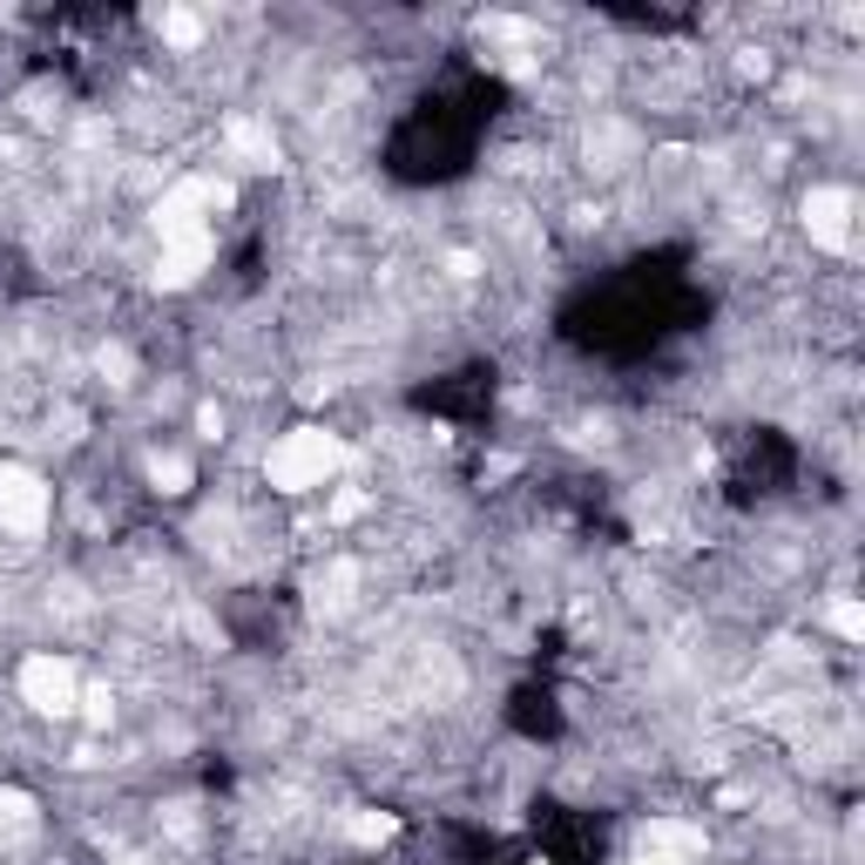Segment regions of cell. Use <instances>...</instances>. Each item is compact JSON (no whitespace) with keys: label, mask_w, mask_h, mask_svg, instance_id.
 Returning <instances> with one entry per match:
<instances>
[{"label":"cell","mask_w":865,"mask_h":865,"mask_svg":"<svg viewBox=\"0 0 865 865\" xmlns=\"http://www.w3.org/2000/svg\"><path fill=\"white\" fill-rule=\"evenodd\" d=\"M345 460H352V453H345L339 432H324V426H291L285 440L264 453V480L278 487V494H305V487H324Z\"/></svg>","instance_id":"1"},{"label":"cell","mask_w":865,"mask_h":865,"mask_svg":"<svg viewBox=\"0 0 865 865\" xmlns=\"http://www.w3.org/2000/svg\"><path fill=\"white\" fill-rule=\"evenodd\" d=\"M224 203H231V190H224V183H210V177H190V183H177L170 196L156 203V231H162V244L203 237V231H210L203 216H210V210H224Z\"/></svg>","instance_id":"2"},{"label":"cell","mask_w":865,"mask_h":865,"mask_svg":"<svg viewBox=\"0 0 865 865\" xmlns=\"http://www.w3.org/2000/svg\"><path fill=\"white\" fill-rule=\"evenodd\" d=\"M21 696L34 703L41 717H68V711H82L75 663H62V656H28V663H21Z\"/></svg>","instance_id":"3"},{"label":"cell","mask_w":865,"mask_h":865,"mask_svg":"<svg viewBox=\"0 0 865 865\" xmlns=\"http://www.w3.org/2000/svg\"><path fill=\"white\" fill-rule=\"evenodd\" d=\"M41 521H47V487L28 467H0V527L41 534Z\"/></svg>","instance_id":"4"},{"label":"cell","mask_w":865,"mask_h":865,"mask_svg":"<svg viewBox=\"0 0 865 865\" xmlns=\"http://www.w3.org/2000/svg\"><path fill=\"white\" fill-rule=\"evenodd\" d=\"M804 231H811V244L845 250V237H852V190H839V183L811 190L804 196Z\"/></svg>","instance_id":"5"},{"label":"cell","mask_w":865,"mask_h":865,"mask_svg":"<svg viewBox=\"0 0 865 865\" xmlns=\"http://www.w3.org/2000/svg\"><path fill=\"white\" fill-rule=\"evenodd\" d=\"M642 852H649V858H663V865H690V858H703V825L656 819V825L642 832Z\"/></svg>","instance_id":"6"},{"label":"cell","mask_w":865,"mask_h":865,"mask_svg":"<svg viewBox=\"0 0 865 865\" xmlns=\"http://www.w3.org/2000/svg\"><path fill=\"white\" fill-rule=\"evenodd\" d=\"M203 264H210V231H203V237H183V244H162V264H156V285H170V291H183V285H196V278H203Z\"/></svg>","instance_id":"7"},{"label":"cell","mask_w":865,"mask_h":865,"mask_svg":"<svg viewBox=\"0 0 865 865\" xmlns=\"http://www.w3.org/2000/svg\"><path fill=\"white\" fill-rule=\"evenodd\" d=\"M224 136H231V149L250 162V170H270V162H278V142H270V129H257L250 116H231V129H224Z\"/></svg>","instance_id":"8"},{"label":"cell","mask_w":865,"mask_h":865,"mask_svg":"<svg viewBox=\"0 0 865 865\" xmlns=\"http://www.w3.org/2000/svg\"><path fill=\"white\" fill-rule=\"evenodd\" d=\"M34 832V798L28 791H0V839Z\"/></svg>","instance_id":"9"},{"label":"cell","mask_w":865,"mask_h":865,"mask_svg":"<svg viewBox=\"0 0 865 865\" xmlns=\"http://www.w3.org/2000/svg\"><path fill=\"white\" fill-rule=\"evenodd\" d=\"M156 28H162V41H170V47H196V41H203V21H196V14H183V8L156 14Z\"/></svg>","instance_id":"10"},{"label":"cell","mask_w":865,"mask_h":865,"mask_svg":"<svg viewBox=\"0 0 865 865\" xmlns=\"http://www.w3.org/2000/svg\"><path fill=\"white\" fill-rule=\"evenodd\" d=\"M832 629H839L845 642H858V636H865V609H858V602H832Z\"/></svg>","instance_id":"11"},{"label":"cell","mask_w":865,"mask_h":865,"mask_svg":"<svg viewBox=\"0 0 865 865\" xmlns=\"http://www.w3.org/2000/svg\"><path fill=\"white\" fill-rule=\"evenodd\" d=\"M156 487H162V494H183V487H190V467H183V460H156Z\"/></svg>","instance_id":"12"},{"label":"cell","mask_w":865,"mask_h":865,"mask_svg":"<svg viewBox=\"0 0 865 865\" xmlns=\"http://www.w3.org/2000/svg\"><path fill=\"white\" fill-rule=\"evenodd\" d=\"M82 711H88V724H108V717H116V703H108V690H88Z\"/></svg>","instance_id":"13"},{"label":"cell","mask_w":865,"mask_h":865,"mask_svg":"<svg viewBox=\"0 0 865 865\" xmlns=\"http://www.w3.org/2000/svg\"><path fill=\"white\" fill-rule=\"evenodd\" d=\"M352 832H359V839H365V845H378V839H393V819H359V825H352Z\"/></svg>","instance_id":"14"},{"label":"cell","mask_w":865,"mask_h":865,"mask_svg":"<svg viewBox=\"0 0 865 865\" xmlns=\"http://www.w3.org/2000/svg\"><path fill=\"white\" fill-rule=\"evenodd\" d=\"M332 514H339V521H352V514H365V494H339V501H332Z\"/></svg>","instance_id":"15"},{"label":"cell","mask_w":865,"mask_h":865,"mask_svg":"<svg viewBox=\"0 0 865 865\" xmlns=\"http://www.w3.org/2000/svg\"><path fill=\"white\" fill-rule=\"evenodd\" d=\"M629 865H663V858H629Z\"/></svg>","instance_id":"16"}]
</instances>
